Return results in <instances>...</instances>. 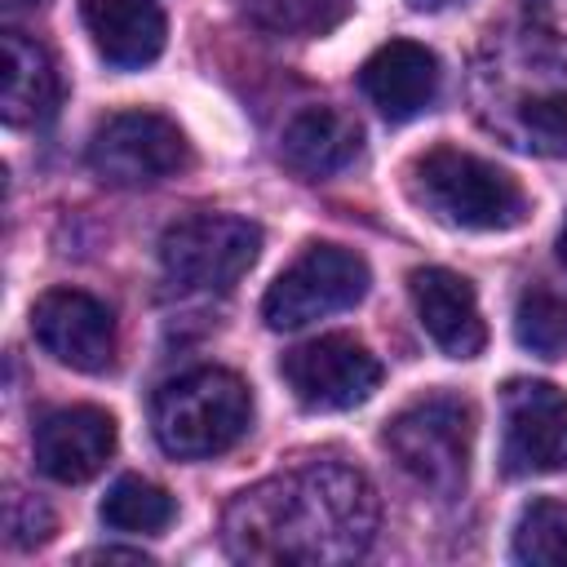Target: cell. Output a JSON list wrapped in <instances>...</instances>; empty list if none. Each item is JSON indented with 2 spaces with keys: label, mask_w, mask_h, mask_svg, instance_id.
Instances as JSON below:
<instances>
[{
  "label": "cell",
  "mask_w": 567,
  "mask_h": 567,
  "mask_svg": "<svg viewBox=\"0 0 567 567\" xmlns=\"http://www.w3.org/2000/svg\"><path fill=\"white\" fill-rule=\"evenodd\" d=\"M377 492L337 461H310L244 487L221 518L239 563H350L372 545Z\"/></svg>",
  "instance_id": "cell-1"
},
{
  "label": "cell",
  "mask_w": 567,
  "mask_h": 567,
  "mask_svg": "<svg viewBox=\"0 0 567 567\" xmlns=\"http://www.w3.org/2000/svg\"><path fill=\"white\" fill-rule=\"evenodd\" d=\"M252 425V390L226 368H195L168 381L151 403L155 443L177 461H204L235 447Z\"/></svg>",
  "instance_id": "cell-2"
},
{
  "label": "cell",
  "mask_w": 567,
  "mask_h": 567,
  "mask_svg": "<svg viewBox=\"0 0 567 567\" xmlns=\"http://www.w3.org/2000/svg\"><path fill=\"white\" fill-rule=\"evenodd\" d=\"M421 204L461 230H514L527 217L523 186L461 146H434L412 164Z\"/></svg>",
  "instance_id": "cell-3"
},
{
  "label": "cell",
  "mask_w": 567,
  "mask_h": 567,
  "mask_svg": "<svg viewBox=\"0 0 567 567\" xmlns=\"http://www.w3.org/2000/svg\"><path fill=\"white\" fill-rule=\"evenodd\" d=\"M394 465L439 501L465 492L474 452V408L456 394H425L385 425Z\"/></svg>",
  "instance_id": "cell-4"
},
{
  "label": "cell",
  "mask_w": 567,
  "mask_h": 567,
  "mask_svg": "<svg viewBox=\"0 0 567 567\" xmlns=\"http://www.w3.org/2000/svg\"><path fill=\"white\" fill-rule=\"evenodd\" d=\"M261 252V226L235 213H195L164 230L159 270L177 292H230Z\"/></svg>",
  "instance_id": "cell-5"
},
{
  "label": "cell",
  "mask_w": 567,
  "mask_h": 567,
  "mask_svg": "<svg viewBox=\"0 0 567 567\" xmlns=\"http://www.w3.org/2000/svg\"><path fill=\"white\" fill-rule=\"evenodd\" d=\"M368 284H372V270L354 248L310 244L266 288L261 319L275 332H297V328H310L315 319H328V315L359 306L368 297Z\"/></svg>",
  "instance_id": "cell-6"
},
{
  "label": "cell",
  "mask_w": 567,
  "mask_h": 567,
  "mask_svg": "<svg viewBox=\"0 0 567 567\" xmlns=\"http://www.w3.org/2000/svg\"><path fill=\"white\" fill-rule=\"evenodd\" d=\"M186 164L190 142L159 111H120L89 137V168L111 186H155Z\"/></svg>",
  "instance_id": "cell-7"
},
{
  "label": "cell",
  "mask_w": 567,
  "mask_h": 567,
  "mask_svg": "<svg viewBox=\"0 0 567 567\" xmlns=\"http://www.w3.org/2000/svg\"><path fill=\"white\" fill-rule=\"evenodd\" d=\"M501 465L509 478L567 470V390L532 377L501 390Z\"/></svg>",
  "instance_id": "cell-8"
},
{
  "label": "cell",
  "mask_w": 567,
  "mask_h": 567,
  "mask_svg": "<svg viewBox=\"0 0 567 567\" xmlns=\"http://www.w3.org/2000/svg\"><path fill=\"white\" fill-rule=\"evenodd\" d=\"M284 381L301 408L346 412L372 399V390L381 385V363L363 341L328 332L284 354Z\"/></svg>",
  "instance_id": "cell-9"
},
{
  "label": "cell",
  "mask_w": 567,
  "mask_h": 567,
  "mask_svg": "<svg viewBox=\"0 0 567 567\" xmlns=\"http://www.w3.org/2000/svg\"><path fill=\"white\" fill-rule=\"evenodd\" d=\"M35 346L71 372H111L115 363V315L106 301L80 288H49L31 306Z\"/></svg>",
  "instance_id": "cell-10"
},
{
  "label": "cell",
  "mask_w": 567,
  "mask_h": 567,
  "mask_svg": "<svg viewBox=\"0 0 567 567\" xmlns=\"http://www.w3.org/2000/svg\"><path fill=\"white\" fill-rule=\"evenodd\" d=\"M35 470L53 483H89L115 452V416L93 408V403H75V408H58L35 425Z\"/></svg>",
  "instance_id": "cell-11"
},
{
  "label": "cell",
  "mask_w": 567,
  "mask_h": 567,
  "mask_svg": "<svg viewBox=\"0 0 567 567\" xmlns=\"http://www.w3.org/2000/svg\"><path fill=\"white\" fill-rule=\"evenodd\" d=\"M408 292H412L425 337L447 359H474L487 346V323H483L478 297L465 275H456L447 266H416L408 275Z\"/></svg>",
  "instance_id": "cell-12"
},
{
  "label": "cell",
  "mask_w": 567,
  "mask_h": 567,
  "mask_svg": "<svg viewBox=\"0 0 567 567\" xmlns=\"http://www.w3.org/2000/svg\"><path fill=\"white\" fill-rule=\"evenodd\" d=\"M359 89L390 124L416 120L439 97V58L416 40H390L359 66Z\"/></svg>",
  "instance_id": "cell-13"
},
{
  "label": "cell",
  "mask_w": 567,
  "mask_h": 567,
  "mask_svg": "<svg viewBox=\"0 0 567 567\" xmlns=\"http://www.w3.org/2000/svg\"><path fill=\"white\" fill-rule=\"evenodd\" d=\"M80 18L93 49L115 71L151 66L164 53L168 18L159 0H80Z\"/></svg>",
  "instance_id": "cell-14"
},
{
  "label": "cell",
  "mask_w": 567,
  "mask_h": 567,
  "mask_svg": "<svg viewBox=\"0 0 567 567\" xmlns=\"http://www.w3.org/2000/svg\"><path fill=\"white\" fill-rule=\"evenodd\" d=\"M363 151V128L354 115L337 111V106H306L288 120L284 137H279V155L292 173L319 182L332 177L341 168H350Z\"/></svg>",
  "instance_id": "cell-15"
},
{
  "label": "cell",
  "mask_w": 567,
  "mask_h": 567,
  "mask_svg": "<svg viewBox=\"0 0 567 567\" xmlns=\"http://www.w3.org/2000/svg\"><path fill=\"white\" fill-rule=\"evenodd\" d=\"M62 106V75L44 44L22 31H4V97L0 115L13 128H44Z\"/></svg>",
  "instance_id": "cell-16"
},
{
  "label": "cell",
  "mask_w": 567,
  "mask_h": 567,
  "mask_svg": "<svg viewBox=\"0 0 567 567\" xmlns=\"http://www.w3.org/2000/svg\"><path fill=\"white\" fill-rule=\"evenodd\" d=\"M173 518H177V501L159 483L137 478V474L115 478L102 496V523L111 532H124V536H155Z\"/></svg>",
  "instance_id": "cell-17"
},
{
  "label": "cell",
  "mask_w": 567,
  "mask_h": 567,
  "mask_svg": "<svg viewBox=\"0 0 567 567\" xmlns=\"http://www.w3.org/2000/svg\"><path fill=\"white\" fill-rule=\"evenodd\" d=\"M514 558L536 567H567V501L540 496L518 514Z\"/></svg>",
  "instance_id": "cell-18"
},
{
  "label": "cell",
  "mask_w": 567,
  "mask_h": 567,
  "mask_svg": "<svg viewBox=\"0 0 567 567\" xmlns=\"http://www.w3.org/2000/svg\"><path fill=\"white\" fill-rule=\"evenodd\" d=\"M514 337L523 350L540 354V359H554L563 354L567 346V301L540 284H532L523 297H518V310H514Z\"/></svg>",
  "instance_id": "cell-19"
},
{
  "label": "cell",
  "mask_w": 567,
  "mask_h": 567,
  "mask_svg": "<svg viewBox=\"0 0 567 567\" xmlns=\"http://www.w3.org/2000/svg\"><path fill=\"white\" fill-rule=\"evenodd\" d=\"M248 9L270 31L319 35V31H328V27H337L346 18L350 0H248Z\"/></svg>",
  "instance_id": "cell-20"
},
{
  "label": "cell",
  "mask_w": 567,
  "mask_h": 567,
  "mask_svg": "<svg viewBox=\"0 0 567 567\" xmlns=\"http://www.w3.org/2000/svg\"><path fill=\"white\" fill-rule=\"evenodd\" d=\"M4 527H9V545L31 549V545H44V540H49V532H53V514H49V509H44L35 496L13 492V496H9Z\"/></svg>",
  "instance_id": "cell-21"
},
{
  "label": "cell",
  "mask_w": 567,
  "mask_h": 567,
  "mask_svg": "<svg viewBox=\"0 0 567 567\" xmlns=\"http://www.w3.org/2000/svg\"><path fill=\"white\" fill-rule=\"evenodd\" d=\"M35 4H44V0H4L9 13H18V9H35Z\"/></svg>",
  "instance_id": "cell-22"
},
{
  "label": "cell",
  "mask_w": 567,
  "mask_h": 567,
  "mask_svg": "<svg viewBox=\"0 0 567 567\" xmlns=\"http://www.w3.org/2000/svg\"><path fill=\"white\" fill-rule=\"evenodd\" d=\"M558 261L567 266V221H563V230H558Z\"/></svg>",
  "instance_id": "cell-23"
},
{
  "label": "cell",
  "mask_w": 567,
  "mask_h": 567,
  "mask_svg": "<svg viewBox=\"0 0 567 567\" xmlns=\"http://www.w3.org/2000/svg\"><path fill=\"white\" fill-rule=\"evenodd\" d=\"M416 9H443V4H452V0H412Z\"/></svg>",
  "instance_id": "cell-24"
}]
</instances>
